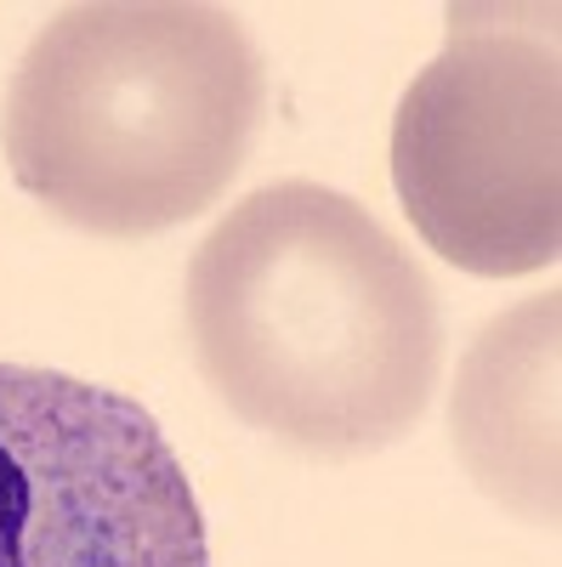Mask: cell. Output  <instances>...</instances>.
Returning a JSON list of instances; mask_svg holds the SVG:
<instances>
[{"mask_svg":"<svg viewBox=\"0 0 562 567\" xmlns=\"http://www.w3.org/2000/svg\"><path fill=\"white\" fill-rule=\"evenodd\" d=\"M211 392L318 460L392 449L443 369L438 290L358 199L290 176L245 194L187 261Z\"/></svg>","mask_w":562,"mask_h":567,"instance_id":"obj_1","label":"cell"},{"mask_svg":"<svg viewBox=\"0 0 562 567\" xmlns=\"http://www.w3.org/2000/svg\"><path fill=\"white\" fill-rule=\"evenodd\" d=\"M267 120V63L227 7L85 0L45 23L7 85L0 148L34 205L98 239L205 216Z\"/></svg>","mask_w":562,"mask_h":567,"instance_id":"obj_2","label":"cell"},{"mask_svg":"<svg viewBox=\"0 0 562 567\" xmlns=\"http://www.w3.org/2000/svg\"><path fill=\"white\" fill-rule=\"evenodd\" d=\"M392 187L449 267L523 278L562 256L556 7H449L392 114Z\"/></svg>","mask_w":562,"mask_h":567,"instance_id":"obj_3","label":"cell"},{"mask_svg":"<svg viewBox=\"0 0 562 567\" xmlns=\"http://www.w3.org/2000/svg\"><path fill=\"white\" fill-rule=\"evenodd\" d=\"M0 567H211L194 483L143 403L0 363Z\"/></svg>","mask_w":562,"mask_h":567,"instance_id":"obj_4","label":"cell"},{"mask_svg":"<svg viewBox=\"0 0 562 567\" xmlns=\"http://www.w3.org/2000/svg\"><path fill=\"white\" fill-rule=\"evenodd\" d=\"M449 425L494 499L529 523H556V296L494 318L478 336Z\"/></svg>","mask_w":562,"mask_h":567,"instance_id":"obj_5","label":"cell"}]
</instances>
